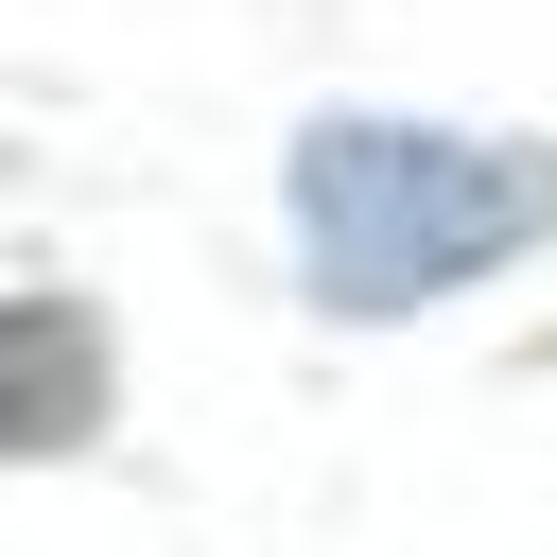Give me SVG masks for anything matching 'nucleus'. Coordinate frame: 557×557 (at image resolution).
<instances>
[{
  "label": "nucleus",
  "mask_w": 557,
  "mask_h": 557,
  "mask_svg": "<svg viewBox=\"0 0 557 557\" xmlns=\"http://www.w3.org/2000/svg\"><path fill=\"white\" fill-rule=\"evenodd\" d=\"M87 435H104V313L0 296V453H87Z\"/></svg>",
  "instance_id": "f03ea898"
},
{
  "label": "nucleus",
  "mask_w": 557,
  "mask_h": 557,
  "mask_svg": "<svg viewBox=\"0 0 557 557\" xmlns=\"http://www.w3.org/2000/svg\"><path fill=\"white\" fill-rule=\"evenodd\" d=\"M557 226V157L453 122H313L296 139V261L331 313H435Z\"/></svg>",
  "instance_id": "f257e3e1"
}]
</instances>
